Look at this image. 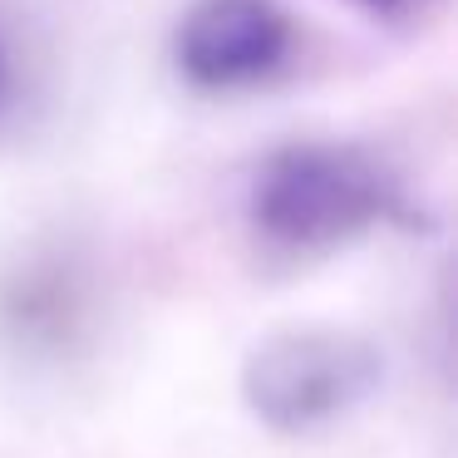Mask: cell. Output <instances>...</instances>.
<instances>
[{"label":"cell","mask_w":458,"mask_h":458,"mask_svg":"<svg viewBox=\"0 0 458 458\" xmlns=\"http://www.w3.org/2000/svg\"><path fill=\"white\" fill-rule=\"evenodd\" d=\"M404 192L365 143L291 139L257 163L247 182V227L261 251L310 261L399 217Z\"/></svg>","instance_id":"1"},{"label":"cell","mask_w":458,"mask_h":458,"mask_svg":"<svg viewBox=\"0 0 458 458\" xmlns=\"http://www.w3.org/2000/svg\"><path fill=\"white\" fill-rule=\"evenodd\" d=\"M385 385V355L355 330H276L242 360V404L261 428L306 438L350 419Z\"/></svg>","instance_id":"2"},{"label":"cell","mask_w":458,"mask_h":458,"mask_svg":"<svg viewBox=\"0 0 458 458\" xmlns=\"http://www.w3.org/2000/svg\"><path fill=\"white\" fill-rule=\"evenodd\" d=\"M168 55L192 94H257L296 60V21L281 0H192L173 25Z\"/></svg>","instance_id":"3"},{"label":"cell","mask_w":458,"mask_h":458,"mask_svg":"<svg viewBox=\"0 0 458 458\" xmlns=\"http://www.w3.org/2000/svg\"><path fill=\"white\" fill-rule=\"evenodd\" d=\"M21 104V50H15L11 30L0 25V123L15 114Z\"/></svg>","instance_id":"4"},{"label":"cell","mask_w":458,"mask_h":458,"mask_svg":"<svg viewBox=\"0 0 458 458\" xmlns=\"http://www.w3.org/2000/svg\"><path fill=\"white\" fill-rule=\"evenodd\" d=\"M360 15H375V21H409V15L424 11V0H345Z\"/></svg>","instance_id":"5"}]
</instances>
